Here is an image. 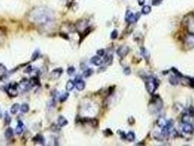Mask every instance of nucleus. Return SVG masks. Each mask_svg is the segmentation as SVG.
I'll use <instances>...</instances> for the list:
<instances>
[{"label": "nucleus", "instance_id": "nucleus-1", "mask_svg": "<svg viewBox=\"0 0 194 146\" xmlns=\"http://www.w3.org/2000/svg\"><path fill=\"white\" fill-rule=\"evenodd\" d=\"M53 20V14L46 8L34 9L29 14V21L34 24L43 26L48 24Z\"/></svg>", "mask_w": 194, "mask_h": 146}, {"label": "nucleus", "instance_id": "nucleus-2", "mask_svg": "<svg viewBox=\"0 0 194 146\" xmlns=\"http://www.w3.org/2000/svg\"><path fill=\"white\" fill-rule=\"evenodd\" d=\"M158 85H159V83H158V80L153 77H148L147 80L145 83L146 89L148 91V93L150 94H153L155 93V91L158 88Z\"/></svg>", "mask_w": 194, "mask_h": 146}, {"label": "nucleus", "instance_id": "nucleus-3", "mask_svg": "<svg viewBox=\"0 0 194 146\" xmlns=\"http://www.w3.org/2000/svg\"><path fill=\"white\" fill-rule=\"evenodd\" d=\"M18 83L13 82V83H10L7 89H6V91L7 93V94L10 97H17L18 94Z\"/></svg>", "mask_w": 194, "mask_h": 146}, {"label": "nucleus", "instance_id": "nucleus-4", "mask_svg": "<svg viewBox=\"0 0 194 146\" xmlns=\"http://www.w3.org/2000/svg\"><path fill=\"white\" fill-rule=\"evenodd\" d=\"M139 18V13H136V14H133V12H131V10H128L126 11V15H125V19L128 23L132 24L136 22L138 18Z\"/></svg>", "mask_w": 194, "mask_h": 146}, {"label": "nucleus", "instance_id": "nucleus-5", "mask_svg": "<svg viewBox=\"0 0 194 146\" xmlns=\"http://www.w3.org/2000/svg\"><path fill=\"white\" fill-rule=\"evenodd\" d=\"M19 85L21 90H22V91H29L31 88H32L31 84H30L29 80H27L26 78H24V79L21 81V83H19V85Z\"/></svg>", "mask_w": 194, "mask_h": 146}, {"label": "nucleus", "instance_id": "nucleus-6", "mask_svg": "<svg viewBox=\"0 0 194 146\" xmlns=\"http://www.w3.org/2000/svg\"><path fill=\"white\" fill-rule=\"evenodd\" d=\"M130 48L127 45H122L117 50V53L121 57H125L129 52Z\"/></svg>", "mask_w": 194, "mask_h": 146}, {"label": "nucleus", "instance_id": "nucleus-7", "mask_svg": "<svg viewBox=\"0 0 194 146\" xmlns=\"http://www.w3.org/2000/svg\"><path fill=\"white\" fill-rule=\"evenodd\" d=\"M185 43L189 47V48H194V34H189L185 39Z\"/></svg>", "mask_w": 194, "mask_h": 146}, {"label": "nucleus", "instance_id": "nucleus-8", "mask_svg": "<svg viewBox=\"0 0 194 146\" xmlns=\"http://www.w3.org/2000/svg\"><path fill=\"white\" fill-rule=\"evenodd\" d=\"M187 28L188 31L189 32V34L194 35V16L191 17L187 21Z\"/></svg>", "mask_w": 194, "mask_h": 146}, {"label": "nucleus", "instance_id": "nucleus-9", "mask_svg": "<svg viewBox=\"0 0 194 146\" xmlns=\"http://www.w3.org/2000/svg\"><path fill=\"white\" fill-rule=\"evenodd\" d=\"M63 73V70L61 68H58V69H55L53 70L51 73H50V77L56 80V79H58L60 76L61 75V74Z\"/></svg>", "mask_w": 194, "mask_h": 146}, {"label": "nucleus", "instance_id": "nucleus-10", "mask_svg": "<svg viewBox=\"0 0 194 146\" xmlns=\"http://www.w3.org/2000/svg\"><path fill=\"white\" fill-rule=\"evenodd\" d=\"M24 125L23 123V122L21 121H18V124H17V126L15 128V132L17 134H21L23 131H24Z\"/></svg>", "mask_w": 194, "mask_h": 146}, {"label": "nucleus", "instance_id": "nucleus-11", "mask_svg": "<svg viewBox=\"0 0 194 146\" xmlns=\"http://www.w3.org/2000/svg\"><path fill=\"white\" fill-rule=\"evenodd\" d=\"M75 86H76V88H77L78 91H83V90L85 89V83L83 80H79L76 81Z\"/></svg>", "mask_w": 194, "mask_h": 146}, {"label": "nucleus", "instance_id": "nucleus-12", "mask_svg": "<svg viewBox=\"0 0 194 146\" xmlns=\"http://www.w3.org/2000/svg\"><path fill=\"white\" fill-rule=\"evenodd\" d=\"M91 62L93 64H94L95 66H100L103 63V61L100 59V57H98L97 56H95L92 57L91 59Z\"/></svg>", "mask_w": 194, "mask_h": 146}, {"label": "nucleus", "instance_id": "nucleus-13", "mask_svg": "<svg viewBox=\"0 0 194 146\" xmlns=\"http://www.w3.org/2000/svg\"><path fill=\"white\" fill-rule=\"evenodd\" d=\"M194 127L193 126L189 123H184V126H182V130L185 133H190L193 131Z\"/></svg>", "mask_w": 194, "mask_h": 146}, {"label": "nucleus", "instance_id": "nucleus-14", "mask_svg": "<svg viewBox=\"0 0 194 146\" xmlns=\"http://www.w3.org/2000/svg\"><path fill=\"white\" fill-rule=\"evenodd\" d=\"M169 83L172 85H178L180 83L179 77H177V75H171L169 77Z\"/></svg>", "mask_w": 194, "mask_h": 146}, {"label": "nucleus", "instance_id": "nucleus-15", "mask_svg": "<svg viewBox=\"0 0 194 146\" xmlns=\"http://www.w3.org/2000/svg\"><path fill=\"white\" fill-rule=\"evenodd\" d=\"M58 123H59V125L60 126L63 127V126H66L68 124V121L64 116L61 115L58 118Z\"/></svg>", "mask_w": 194, "mask_h": 146}, {"label": "nucleus", "instance_id": "nucleus-16", "mask_svg": "<svg viewBox=\"0 0 194 146\" xmlns=\"http://www.w3.org/2000/svg\"><path fill=\"white\" fill-rule=\"evenodd\" d=\"M167 123V121L163 118H159L158 120H157V125H158L159 127L161 128H163Z\"/></svg>", "mask_w": 194, "mask_h": 146}, {"label": "nucleus", "instance_id": "nucleus-17", "mask_svg": "<svg viewBox=\"0 0 194 146\" xmlns=\"http://www.w3.org/2000/svg\"><path fill=\"white\" fill-rule=\"evenodd\" d=\"M141 54L147 61L149 60L150 55V53L148 52V50L147 49H145V48H141Z\"/></svg>", "mask_w": 194, "mask_h": 146}, {"label": "nucleus", "instance_id": "nucleus-18", "mask_svg": "<svg viewBox=\"0 0 194 146\" xmlns=\"http://www.w3.org/2000/svg\"><path fill=\"white\" fill-rule=\"evenodd\" d=\"M74 88V83L71 80H68L66 84V91H72Z\"/></svg>", "mask_w": 194, "mask_h": 146}, {"label": "nucleus", "instance_id": "nucleus-19", "mask_svg": "<svg viewBox=\"0 0 194 146\" xmlns=\"http://www.w3.org/2000/svg\"><path fill=\"white\" fill-rule=\"evenodd\" d=\"M29 82H30V84L32 85V87L36 86V85H38L39 84V78L37 77H32L29 80Z\"/></svg>", "mask_w": 194, "mask_h": 146}, {"label": "nucleus", "instance_id": "nucleus-20", "mask_svg": "<svg viewBox=\"0 0 194 146\" xmlns=\"http://www.w3.org/2000/svg\"><path fill=\"white\" fill-rule=\"evenodd\" d=\"M5 137L7 140L9 139H11L12 137H13V130L11 127H9L7 129L6 132H5Z\"/></svg>", "mask_w": 194, "mask_h": 146}, {"label": "nucleus", "instance_id": "nucleus-21", "mask_svg": "<svg viewBox=\"0 0 194 146\" xmlns=\"http://www.w3.org/2000/svg\"><path fill=\"white\" fill-rule=\"evenodd\" d=\"M34 140L36 141V143L41 144V145H44V143H45V139H44V137H42V135H41V134L36 135Z\"/></svg>", "mask_w": 194, "mask_h": 146}, {"label": "nucleus", "instance_id": "nucleus-22", "mask_svg": "<svg viewBox=\"0 0 194 146\" xmlns=\"http://www.w3.org/2000/svg\"><path fill=\"white\" fill-rule=\"evenodd\" d=\"M19 109H20L19 104H17V103L14 104V105H12L11 108H10V112L12 114H15V113H17V112L19 110Z\"/></svg>", "mask_w": 194, "mask_h": 146}, {"label": "nucleus", "instance_id": "nucleus-23", "mask_svg": "<svg viewBox=\"0 0 194 146\" xmlns=\"http://www.w3.org/2000/svg\"><path fill=\"white\" fill-rule=\"evenodd\" d=\"M112 60H113V56H112V55H109V54L107 55V56H105L104 59V63H105L106 64H107V65L111 64L112 63Z\"/></svg>", "mask_w": 194, "mask_h": 146}, {"label": "nucleus", "instance_id": "nucleus-24", "mask_svg": "<svg viewBox=\"0 0 194 146\" xmlns=\"http://www.w3.org/2000/svg\"><path fill=\"white\" fill-rule=\"evenodd\" d=\"M126 139L128 141H129V142H132V141L134 140V139H135V134L133 133V132H129L128 134H126Z\"/></svg>", "mask_w": 194, "mask_h": 146}, {"label": "nucleus", "instance_id": "nucleus-25", "mask_svg": "<svg viewBox=\"0 0 194 146\" xmlns=\"http://www.w3.org/2000/svg\"><path fill=\"white\" fill-rule=\"evenodd\" d=\"M151 12V7L149 6V5H145L142 9V12L144 14V15H147L149 14L150 12Z\"/></svg>", "mask_w": 194, "mask_h": 146}, {"label": "nucleus", "instance_id": "nucleus-26", "mask_svg": "<svg viewBox=\"0 0 194 146\" xmlns=\"http://www.w3.org/2000/svg\"><path fill=\"white\" fill-rule=\"evenodd\" d=\"M93 73H94L93 70L88 68V69H87L86 70L84 71V73H83V76H84L85 77H90Z\"/></svg>", "mask_w": 194, "mask_h": 146}, {"label": "nucleus", "instance_id": "nucleus-27", "mask_svg": "<svg viewBox=\"0 0 194 146\" xmlns=\"http://www.w3.org/2000/svg\"><path fill=\"white\" fill-rule=\"evenodd\" d=\"M190 118L191 116L187 113V114H185L183 116H182V121L184 123H190Z\"/></svg>", "mask_w": 194, "mask_h": 146}, {"label": "nucleus", "instance_id": "nucleus-28", "mask_svg": "<svg viewBox=\"0 0 194 146\" xmlns=\"http://www.w3.org/2000/svg\"><path fill=\"white\" fill-rule=\"evenodd\" d=\"M7 70L6 68V67L4 65H3L2 64H0V75H4L7 73Z\"/></svg>", "mask_w": 194, "mask_h": 146}, {"label": "nucleus", "instance_id": "nucleus-29", "mask_svg": "<svg viewBox=\"0 0 194 146\" xmlns=\"http://www.w3.org/2000/svg\"><path fill=\"white\" fill-rule=\"evenodd\" d=\"M21 112H28V111L29 110V106L27 105V104H23L22 105H21Z\"/></svg>", "mask_w": 194, "mask_h": 146}, {"label": "nucleus", "instance_id": "nucleus-30", "mask_svg": "<svg viewBox=\"0 0 194 146\" xmlns=\"http://www.w3.org/2000/svg\"><path fill=\"white\" fill-rule=\"evenodd\" d=\"M4 122H5V123L7 124V125H9V124L10 123V122H11V118H10V116L9 115V114H8L7 112L5 113V116H4Z\"/></svg>", "mask_w": 194, "mask_h": 146}, {"label": "nucleus", "instance_id": "nucleus-31", "mask_svg": "<svg viewBox=\"0 0 194 146\" xmlns=\"http://www.w3.org/2000/svg\"><path fill=\"white\" fill-rule=\"evenodd\" d=\"M69 94L68 93H64V94H62L61 97H60V102H65L68 97H69Z\"/></svg>", "mask_w": 194, "mask_h": 146}, {"label": "nucleus", "instance_id": "nucleus-32", "mask_svg": "<svg viewBox=\"0 0 194 146\" xmlns=\"http://www.w3.org/2000/svg\"><path fill=\"white\" fill-rule=\"evenodd\" d=\"M39 55H40V53H39V50H36V51H34V53L33 55H32V61H34V60L35 61L36 59L39 58Z\"/></svg>", "mask_w": 194, "mask_h": 146}, {"label": "nucleus", "instance_id": "nucleus-33", "mask_svg": "<svg viewBox=\"0 0 194 146\" xmlns=\"http://www.w3.org/2000/svg\"><path fill=\"white\" fill-rule=\"evenodd\" d=\"M171 71L174 73L175 75H177V76L179 77H183V75L181 74V73H180V72H179L176 68H174V67H173V68L171 69Z\"/></svg>", "mask_w": 194, "mask_h": 146}, {"label": "nucleus", "instance_id": "nucleus-34", "mask_svg": "<svg viewBox=\"0 0 194 146\" xmlns=\"http://www.w3.org/2000/svg\"><path fill=\"white\" fill-rule=\"evenodd\" d=\"M118 36V31L117 30H113L112 32V33H111V39H117V37Z\"/></svg>", "mask_w": 194, "mask_h": 146}, {"label": "nucleus", "instance_id": "nucleus-35", "mask_svg": "<svg viewBox=\"0 0 194 146\" xmlns=\"http://www.w3.org/2000/svg\"><path fill=\"white\" fill-rule=\"evenodd\" d=\"M75 72V68L74 67H69L68 69H67V73H68V74H69V75H72Z\"/></svg>", "mask_w": 194, "mask_h": 146}, {"label": "nucleus", "instance_id": "nucleus-36", "mask_svg": "<svg viewBox=\"0 0 194 146\" xmlns=\"http://www.w3.org/2000/svg\"><path fill=\"white\" fill-rule=\"evenodd\" d=\"M97 55L98 56H104V54H105V50H104V49H99V50H98L97 52Z\"/></svg>", "mask_w": 194, "mask_h": 146}, {"label": "nucleus", "instance_id": "nucleus-37", "mask_svg": "<svg viewBox=\"0 0 194 146\" xmlns=\"http://www.w3.org/2000/svg\"><path fill=\"white\" fill-rule=\"evenodd\" d=\"M123 73L125 74H126V75H129V74H130L131 73V69H130V67H125L124 68V70H123Z\"/></svg>", "mask_w": 194, "mask_h": 146}, {"label": "nucleus", "instance_id": "nucleus-38", "mask_svg": "<svg viewBox=\"0 0 194 146\" xmlns=\"http://www.w3.org/2000/svg\"><path fill=\"white\" fill-rule=\"evenodd\" d=\"M191 117H194V107H191L190 108H188V113Z\"/></svg>", "mask_w": 194, "mask_h": 146}, {"label": "nucleus", "instance_id": "nucleus-39", "mask_svg": "<svg viewBox=\"0 0 194 146\" xmlns=\"http://www.w3.org/2000/svg\"><path fill=\"white\" fill-rule=\"evenodd\" d=\"M163 0H153L152 1V4L154 5V6H158L159 4H161Z\"/></svg>", "mask_w": 194, "mask_h": 146}, {"label": "nucleus", "instance_id": "nucleus-40", "mask_svg": "<svg viewBox=\"0 0 194 146\" xmlns=\"http://www.w3.org/2000/svg\"><path fill=\"white\" fill-rule=\"evenodd\" d=\"M104 134H105L106 136H109V135H112V131H111L109 129H106L105 131H104Z\"/></svg>", "mask_w": 194, "mask_h": 146}, {"label": "nucleus", "instance_id": "nucleus-41", "mask_svg": "<svg viewBox=\"0 0 194 146\" xmlns=\"http://www.w3.org/2000/svg\"><path fill=\"white\" fill-rule=\"evenodd\" d=\"M189 84L191 87L194 88V78H189Z\"/></svg>", "mask_w": 194, "mask_h": 146}, {"label": "nucleus", "instance_id": "nucleus-42", "mask_svg": "<svg viewBox=\"0 0 194 146\" xmlns=\"http://www.w3.org/2000/svg\"><path fill=\"white\" fill-rule=\"evenodd\" d=\"M118 133L120 134L121 137L123 139H126V134H125L123 132H121V131H118Z\"/></svg>", "mask_w": 194, "mask_h": 146}, {"label": "nucleus", "instance_id": "nucleus-43", "mask_svg": "<svg viewBox=\"0 0 194 146\" xmlns=\"http://www.w3.org/2000/svg\"><path fill=\"white\" fill-rule=\"evenodd\" d=\"M32 67L31 66H29V67H28L27 68H26V70H25V72L26 73H31L32 72Z\"/></svg>", "mask_w": 194, "mask_h": 146}, {"label": "nucleus", "instance_id": "nucleus-44", "mask_svg": "<svg viewBox=\"0 0 194 146\" xmlns=\"http://www.w3.org/2000/svg\"><path fill=\"white\" fill-rule=\"evenodd\" d=\"M145 2V0H138V3H139V4L140 6L144 5Z\"/></svg>", "mask_w": 194, "mask_h": 146}]
</instances>
